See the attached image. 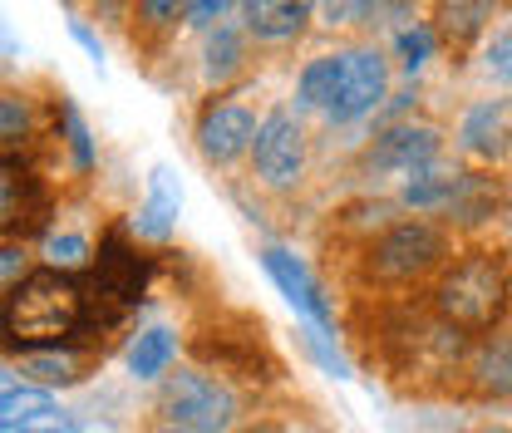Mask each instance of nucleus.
Here are the masks:
<instances>
[{
    "mask_svg": "<svg viewBox=\"0 0 512 433\" xmlns=\"http://www.w3.org/2000/svg\"><path fill=\"white\" fill-rule=\"evenodd\" d=\"M508 306V271L498 256L458 261L439 286V315L458 330H488Z\"/></svg>",
    "mask_w": 512,
    "mask_h": 433,
    "instance_id": "nucleus-2",
    "label": "nucleus"
},
{
    "mask_svg": "<svg viewBox=\"0 0 512 433\" xmlns=\"http://www.w3.org/2000/svg\"><path fill=\"white\" fill-rule=\"evenodd\" d=\"M0 325L15 345L25 350H55L60 340H69L84 325V296L64 271H25L5 306H0Z\"/></svg>",
    "mask_w": 512,
    "mask_h": 433,
    "instance_id": "nucleus-1",
    "label": "nucleus"
},
{
    "mask_svg": "<svg viewBox=\"0 0 512 433\" xmlns=\"http://www.w3.org/2000/svg\"><path fill=\"white\" fill-rule=\"evenodd\" d=\"M488 74L503 79V84H512V30L493 35V45H488Z\"/></svg>",
    "mask_w": 512,
    "mask_h": 433,
    "instance_id": "nucleus-30",
    "label": "nucleus"
},
{
    "mask_svg": "<svg viewBox=\"0 0 512 433\" xmlns=\"http://www.w3.org/2000/svg\"><path fill=\"white\" fill-rule=\"evenodd\" d=\"M45 222V197L30 178L0 173V237H25L30 227Z\"/></svg>",
    "mask_w": 512,
    "mask_h": 433,
    "instance_id": "nucleus-13",
    "label": "nucleus"
},
{
    "mask_svg": "<svg viewBox=\"0 0 512 433\" xmlns=\"http://www.w3.org/2000/svg\"><path fill=\"white\" fill-rule=\"evenodd\" d=\"M40 414H55V399H50V389L30 384L25 374L0 370V429H10V424H25V419H40Z\"/></svg>",
    "mask_w": 512,
    "mask_h": 433,
    "instance_id": "nucleus-14",
    "label": "nucleus"
},
{
    "mask_svg": "<svg viewBox=\"0 0 512 433\" xmlns=\"http://www.w3.org/2000/svg\"><path fill=\"white\" fill-rule=\"evenodd\" d=\"M0 433H79V424L55 409V414H40V419H25V424H10V429H0Z\"/></svg>",
    "mask_w": 512,
    "mask_h": 433,
    "instance_id": "nucleus-29",
    "label": "nucleus"
},
{
    "mask_svg": "<svg viewBox=\"0 0 512 433\" xmlns=\"http://www.w3.org/2000/svg\"><path fill=\"white\" fill-rule=\"evenodd\" d=\"M296 433H311V429H296Z\"/></svg>",
    "mask_w": 512,
    "mask_h": 433,
    "instance_id": "nucleus-36",
    "label": "nucleus"
},
{
    "mask_svg": "<svg viewBox=\"0 0 512 433\" xmlns=\"http://www.w3.org/2000/svg\"><path fill=\"white\" fill-rule=\"evenodd\" d=\"M178 217H183V183L168 163H158L148 173V192H143V207L133 217V232L143 242H168L178 232Z\"/></svg>",
    "mask_w": 512,
    "mask_h": 433,
    "instance_id": "nucleus-10",
    "label": "nucleus"
},
{
    "mask_svg": "<svg viewBox=\"0 0 512 433\" xmlns=\"http://www.w3.org/2000/svg\"><path fill=\"white\" fill-rule=\"evenodd\" d=\"M301 345L311 350V360H316L330 379H350V360L335 350V335H325V330H316V325H301Z\"/></svg>",
    "mask_w": 512,
    "mask_h": 433,
    "instance_id": "nucleus-24",
    "label": "nucleus"
},
{
    "mask_svg": "<svg viewBox=\"0 0 512 433\" xmlns=\"http://www.w3.org/2000/svg\"><path fill=\"white\" fill-rule=\"evenodd\" d=\"M20 276H25V247L5 242V247H0V291H10Z\"/></svg>",
    "mask_w": 512,
    "mask_h": 433,
    "instance_id": "nucleus-32",
    "label": "nucleus"
},
{
    "mask_svg": "<svg viewBox=\"0 0 512 433\" xmlns=\"http://www.w3.org/2000/svg\"><path fill=\"white\" fill-rule=\"evenodd\" d=\"M256 138V114L252 104H237V99H217L202 109L197 119V148L207 163H237L242 153H252Z\"/></svg>",
    "mask_w": 512,
    "mask_h": 433,
    "instance_id": "nucleus-8",
    "label": "nucleus"
},
{
    "mask_svg": "<svg viewBox=\"0 0 512 433\" xmlns=\"http://www.w3.org/2000/svg\"><path fill=\"white\" fill-rule=\"evenodd\" d=\"M183 10H188V0H138V15H143V25H153V30L178 25Z\"/></svg>",
    "mask_w": 512,
    "mask_h": 433,
    "instance_id": "nucleus-28",
    "label": "nucleus"
},
{
    "mask_svg": "<svg viewBox=\"0 0 512 433\" xmlns=\"http://www.w3.org/2000/svg\"><path fill=\"white\" fill-rule=\"evenodd\" d=\"M458 138H463V148L473 158H503L512 143V109L508 104H478V109H468Z\"/></svg>",
    "mask_w": 512,
    "mask_h": 433,
    "instance_id": "nucleus-12",
    "label": "nucleus"
},
{
    "mask_svg": "<svg viewBox=\"0 0 512 433\" xmlns=\"http://www.w3.org/2000/svg\"><path fill=\"white\" fill-rule=\"evenodd\" d=\"M45 251H50V261H55V271H74V266H84L89 261V242L79 237V232H55L50 242H45Z\"/></svg>",
    "mask_w": 512,
    "mask_h": 433,
    "instance_id": "nucleus-27",
    "label": "nucleus"
},
{
    "mask_svg": "<svg viewBox=\"0 0 512 433\" xmlns=\"http://www.w3.org/2000/svg\"><path fill=\"white\" fill-rule=\"evenodd\" d=\"M20 374L30 379V384H40V389H50V384H74L79 379V360L69 355V350H30L25 360H20Z\"/></svg>",
    "mask_w": 512,
    "mask_h": 433,
    "instance_id": "nucleus-19",
    "label": "nucleus"
},
{
    "mask_svg": "<svg viewBox=\"0 0 512 433\" xmlns=\"http://www.w3.org/2000/svg\"><path fill=\"white\" fill-rule=\"evenodd\" d=\"M30 128H35V109H30V99H25V94L0 89V148L25 143V138H30Z\"/></svg>",
    "mask_w": 512,
    "mask_h": 433,
    "instance_id": "nucleus-22",
    "label": "nucleus"
},
{
    "mask_svg": "<svg viewBox=\"0 0 512 433\" xmlns=\"http://www.w3.org/2000/svg\"><path fill=\"white\" fill-rule=\"evenodd\" d=\"M444 251H448V242L439 227H429V222H399V227H389L380 242H375L370 271L380 281H414V276L434 271L444 261Z\"/></svg>",
    "mask_w": 512,
    "mask_h": 433,
    "instance_id": "nucleus-6",
    "label": "nucleus"
},
{
    "mask_svg": "<svg viewBox=\"0 0 512 433\" xmlns=\"http://www.w3.org/2000/svg\"><path fill=\"white\" fill-rule=\"evenodd\" d=\"M389 94V64L380 50H340V74H335V94L320 109L330 124H360L370 119Z\"/></svg>",
    "mask_w": 512,
    "mask_h": 433,
    "instance_id": "nucleus-4",
    "label": "nucleus"
},
{
    "mask_svg": "<svg viewBox=\"0 0 512 433\" xmlns=\"http://www.w3.org/2000/svg\"><path fill=\"white\" fill-rule=\"evenodd\" d=\"M173 355H178V335H173L168 325H148V330L128 345L124 365L133 379H158V374H168Z\"/></svg>",
    "mask_w": 512,
    "mask_h": 433,
    "instance_id": "nucleus-15",
    "label": "nucleus"
},
{
    "mask_svg": "<svg viewBox=\"0 0 512 433\" xmlns=\"http://www.w3.org/2000/svg\"><path fill=\"white\" fill-rule=\"evenodd\" d=\"M168 433H178V429H168Z\"/></svg>",
    "mask_w": 512,
    "mask_h": 433,
    "instance_id": "nucleus-37",
    "label": "nucleus"
},
{
    "mask_svg": "<svg viewBox=\"0 0 512 433\" xmlns=\"http://www.w3.org/2000/svg\"><path fill=\"white\" fill-rule=\"evenodd\" d=\"M64 138H69L74 168H79V173H89V168H94V143H89V128H84V119H79V109H74V104H64Z\"/></svg>",
    "mask_w": 512,
    "mask_h": 433,
    "instance_id": "nucleus-26",
    "label": "nucleus"
},
{
    "mask_svg": "<svg viewBox=\"0 0 512 433\" xmlns=\"http://www.w3.org/2000/svg\"><path fill=\"white\" fill-rule=\"evenodd\" d=\"M394 55L404 64V74H419L424 64L434 60V30H429V25H404V30L394 35Z\"/></svg>",
    "mask_w": 512,
    "mask_h": 433,
    "instance_id": "nucleus-23",
    "label": "nucleus"
},
{
    "mask_svg": "<svg viewBox=\"0 0 512 433\" xmlns=\"http://www.w3.org/2000/svg\"><path fill=\"white\" fill-rule=\"evenodd\" d=\"M493 10H488V0H468V5H444V35L448 40H473L478 30H483V20H488Z\"/></svg>",
    "mask_w": 512,
    "mask_h": 433,
    "instance_id": "nucleus-25",
    "label": "nucleus"
},
{
    "mask_svg": "<svg viewBox=\"0 0 512 433\" xmlns=\"http://www.w3.org/2000/svg\"><path fill=\"white\" fill-rule=\"evenodd\" d=\"M227 10H232V0H188L183 15H188V25H197V30H212Z\"/></svg>",
    "mask_w": 512,
    "mask_h": 433,
    "instance_id": "nucleus-31",
    "label": "nucleus"
},
{
    "mask_svg": "<svg viewBox=\"0 0 512 433\" xmlns=\"http://www.w3.org/2000/svg\"><path fill=\"white\" fill-rule=\"evenodd\" d=\"M20 50V40L10 35V25H5V15H0V55H15Z\"/></svg>",
    "mask_w": 512,
    "mask_h": 433,
    "instance_id": "nucleus-34",
    "label": "nucleus"
},
{
    "mask_svg": "<svg viewBox=\"0 0 512 433\" xmlns=\"http://www.w3.org/2000/svg\"><path fill=\"white\" fill-rule=\"evenodd\" d=\"M335 74H340V55L311 60L301 69V79H296V104H301V109H325L330 94H335Z\"/></svg>",
    "mask_w": 512,
    "mask_h": 433,
    "instance_id": "nucleus-20",
    "label": "nucleus"
},
{
    "mask_svg": "<svg viewBox=\"0 0 512 433\" xmlns=\"http://www.w3.org/2000/svg\"><path fill=\"white\" fill-rule=\"evenodd\" d=\"M69 35L79 40V50H84L89 60H94L99 69H104V40H99V35H94V30H89V25H84L79 15H69Z\"/></svg>",
    "mask_w": 512,
    "mask_h": 433,
    "instance_id": "nucleus-33",
    "label": "nucleus"
},
{
    "mask_svg": "<svg viewBox=\"0 0 512 433\" xmlns=\"http://www.w3.org/2000/svg\"><path fill=\"white\" fill-rule=\"evenodd\" d=\"M473 384H478V394H488V399H512V335L488 340V345L473 355Z\"/></svg>",
    "mask_w": 512,
    "mask_h": 433,
    "instance_id": "nucleus-16",
    "label": "nucleus"
},
{
    "mask_svg": "<svg viewBox=\"0 0 512 433\" xmlns=\"http://www.w3.org/2000/svg\"><path fill=\"white\" fill-rule=\"evenodd\" d=\"M252 163H256V178L271 192H291L306 178V128L296 124L291 109H271L256 124Z\"/></svg>",
    "mask_w": 512,
    "mask_h": 433,
    "instance_id": "nucleus-5",
    "label": "nucleus"
},
{
    "mask_svg": "<svg viewBox=\"0 0 512 433\" xmlns=\"http://www.w3.org/2000/svg\"><path fill=\"white\" fill-rule=\"evenodd\" d=\"M458 183H463V173H448V168H419V173H409V183H404V207H414V212L448 207L453 192H458Z\"/></svg>",
    "mask_w": 512,
    "mask_h": 433,
    "instance_id": "nucleus-17",
    "label": "nucleus"
},
{
    "mask_svg": "<svg viewBox=\"0 0 512 433\" xmlns=\"http://www.w3.org/2000/svg\"><path fill=\"white\" fill-rule=\"evenodd\" d=\"M163 409H168V424L178 433H232V424H237V394L222 379L197 370H183L168 379Z\"/></svg>",
    "mask_w": 512,
    "mask_h": 433,
    "instance_id": "nucleus-3",
    "label": "nucleus"
},
{
    "mask_svg": "<svg viewBox=\"0 0 512 433\" xmlns=\"http://www.w3.org/2000/svg\"><path fill=\"white\" fill-rule=\"evenodd\" d=\"M242 35L232 30V25H217L212 35H207V55H202V74H207V84H227L237 69H242Z\"/></svg>",
    "mask_w": 512,
    "mask_h": 433,
    "instance_id": "nucleus-18",
    "label": "nucleus"
},
{
    "mask_svg": "<svg viewBox=\"0 0 512 433\" xmlns=\"http://www.w3.org/2000/svg\"><path fill=\"white\" fill-rule=\"evenodd\" d=\"M493 207H498V183H488V178H463L458 192H453V202H448V212L458 222H468V227L493 217Z\"/></svg>",
    "mask_w": 512,
    "mask_h": 433,
    "instance_id": "nucleus-21",
    "label": "nucleus"
},
{
    "mask_svg": "<svg viewBox=\"0 0 512 433\" xmlns=\"http://www.w3.org/2000/svg\"><path fill=\"white\" fill-rule=\"evenodd\" d=\"M439 158V133L424 124H399L380 133L365 153V168L370 173H419Z\"/></svg>",
    "mask_w": 512,
    "mask_h": 433,
    "instance_id": "nucleus-9",
    "label": "nucleus"
},
{
    "mask_svg": "<svg viewBox=\"0 0 512 433\" xmlns=\"http://www.w3.org/2000/svg\"><path fill=\"white\" fill-rule=\"evenodd\" d=\"M488 433H512V429H488Z\"/></svg>",
    "mask_w": 512,
    "mask_h": 433,
    "instance_id": "nucleus-35",
    "label": "nucleus"
},
{
    "mask_svg": "<svg viewBox=\"0 0 512 433\" xmlns=\"http://www.w3.org/2000/svg\"><path fill=\"white\" fill-rule=\"evenodd\" d=\"M316 5L320 0H242V20L256 40L281 45V40H296L311 25Z\"/></svg>",
    "mask_w": 512,
    "mask_h": 433,
    "instance_id": "nucleus-11",
    "label": "nucleus"
},
{
    "mask_svg": "<svg viewBox=\"0 0 512 433\" xmlns=\"http://www.w3.org/2000/svg\"><path fill=\"white\" fill-rule=\"evenodd\" d=\"M261 266H266V276L276 281V291L306 315V325H316V330H325V335H335V306L325 301V286L311 276V266H306L296 251L261 247Z\"/></svg>",
    "mask_w": 512,
    "mask_h": 433,
    "instance_id": "nucleus-7",
    "label": "nucleus"
}]
</instances>
